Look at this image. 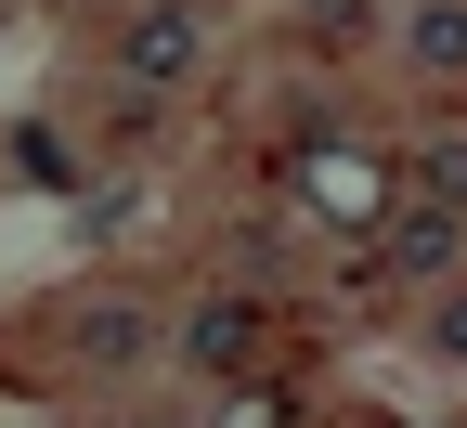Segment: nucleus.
<instances>
[{
  "instance_id": "nucleus-1",
  "label": "nucleus",
  "mask_w": 467,
  "mask_h": 428,
  "mask_svg": "<svg viewBox=\"0 0 467 428\" xmlns=\"http://www.w3.org/2000/svg\"><path fill=\"white\" fill-rule=\"evenodd\" d=\"M402 52H416L429 78H454L467 66V0H416V14H402Z\"/></svg>"
},
{
  "instance_id": "nucleus-2",
  "label": "nucleus",
  "mask_w": 467,
  "mask_h": 428,
  "mask_svg": "<svg viewBox=\"0 0 467 428\" xmlns=\"http://www.w3.org/2000/svg\"><path fill=\"white\" fill-rule=\"evenodd\" d=\"M78 350L91 363H130V350H156V312H143V298H91V312H78Z\"/></svg>"
},
{
  "instance_id": "nucleus-3",
  "label": "nucleus",
  "mask_w": 467,
  "mask_h": 428,
  "mask_svg": "<svg viewBox=\"0 0 467 428\" xmlns=\"http://www.w3.org/2000/svg\"><path fill=\"white\" fill-rule=\"evenodd\" d=\"M195 66V14H143L130 26V78H182Z\"/></svg>"
},
{
  "instance_id": "nucleus-4",
  "label": "nucleus",
  "mask_w": 467,
  "mask_h": 428,
  "mask_svg": "<svg viewBox=\"0 0 467 428\" xmlns=\"http://www.w3.org/2000/svg\"><path fill=\"white\" fill-rule=\"evenodd\" d=\"M182 350H195V363H247V298H208Z\"/></svg>"
},
{
  "instance_id": "nucleus-5",
  "label": "nucleus",
  "mask_w": 467,
  "mask_h": 428,
  "mask_svg": "<svg viewBox=\"0 0 467 428\" xmlns=\"http://www.w3.org/2000/svg\"><path fill=\"white\" fill-rule=\"evenodd\" d=\"M402 273H454V208H416V221H402Z\"/></svg>"
},
{
  "instance_id": "nucleus-6",
  "label": "nucleus",
  "mask_w": 467,
  "mask_h": 428,
  "mask_svg": "<svg viewBox=\"0 0 467 428\" xmlns=\"http://www.w3.org/2000/svg\"><path fill=\"white\" fill-rule=\"evenodd\" d=\"M429 182H441V195H467V143H441V156H429Z\"/></svg>"
},
{
  "instance_id": "nucleus-7",
  "label": "nucleus",
  "mask_w": 467,
  "mask_h": 428,
  "mask_svg": "<svg viewBox=\"0 0 467 428\" xmlns=\"http://www.w3.org/2000/svg\"><path fill=\"white\" fill-rule=\"evenodd\" d=\"M441 338H454V350H467V298H454V312H441Z\"/></svg>"
}]
</instances>
